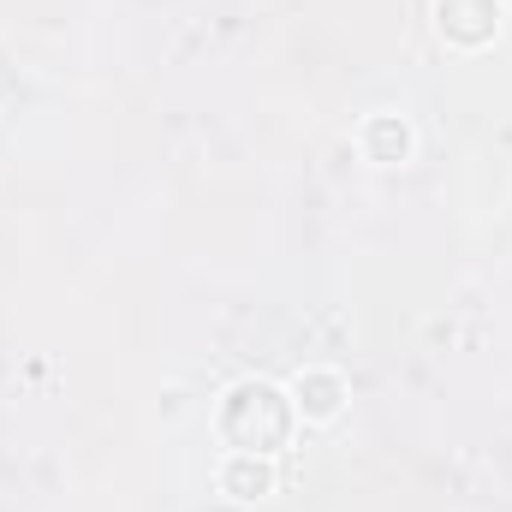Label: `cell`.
<instances>
[{
  "instance_id": "obj_3",
  "label": "cell",
  "mask_w": 512,
  "mask_h": 512,
  "mask_svg": "<svg viewBox=\"0 0 512 512\" xmlns=\"http://www.w3.org/2000/svg\"><path fill=\"white\" fill-rule=\"evenodd\" d=\"M286 393H292L298 423H334V417L346 411V399H352V382H346V370H334V364H310V370L292 376Z\"/></svg>"
},
{
  "instance_id": "obj_2",
  "label": "cell",
  "mask_w": 512,
  "mask_h": 512,
  "mask_svg": "<svg viewBox=\"0 0 512 512\" xmlns=\"http://www.w3.org/2000/svg\"><path fill=\"white\" fill-rule=\"evenodd\" d=\"M429 18H435V36L453 54H483L507 30V0H435Z\"/></svg>"
},
{
  "instance_id": "obj_5",
  "label": "cell",
  "mask_w": 512,
  "mask_h": 512,
  "mask_svg": "<svg viewBox=\"0 0 512 512\" xmlns=\"http://www.w3.org/2000/svg\"><path fill=\"white\" fill-rule=\"evenodd\" d=\"M411 149H417V131H411L405 114H393V108L370 114V120L358 126V155H364L370 167H405Z\"/></svg>"
},
{
  "instance_id": "obj_1",
  "label": "cell",
  "mask_w": 512,
  "mask_h": 512,
  "mask_svg": "<svg viewBox=\"0 0 512 512\" xmlns=\"http://www.w3.org/2000/svg\"><path fill=\"white\" fill-rule=\"evenodd\" d=\"M292 429H298L292 393L274 387L268 376L233 382L221 393V405H215V435H221V447H233V453H268V459H274V453L292 441Z\"/></svg>"
},
{
  "instance_id": "obj_4",
  "label": "cell",
  "mask_w": 512,
  "mask_h": 512,
  "mask_svg": "<svg viewBox=\"0 0 512 512\" xmlns=\"http://www.w3.org/2000/svg\"><path fill=\"white\" fill-rule=\"evenodd\" d=\"M215 489L227 495V501H239V507H251V501H268L274 489H280V471H274V459L268 453H221V465H215Z\"/></svg>"
}]
</instances>
